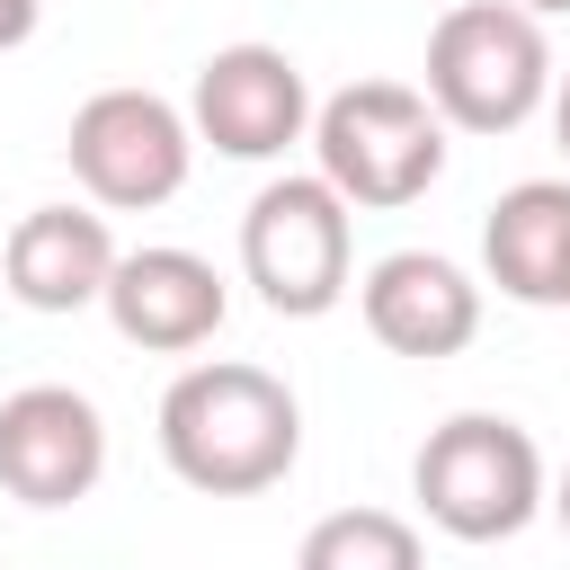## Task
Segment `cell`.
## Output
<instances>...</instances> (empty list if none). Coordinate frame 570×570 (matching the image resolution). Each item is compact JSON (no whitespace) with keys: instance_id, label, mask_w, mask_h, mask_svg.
<instances>
[{"instance_id":"6da1fadb","label":"cell","mask_w":570,"mask_h":570,"mask_svg":"<svg viewBox=\"0 0 570 570\" xmlns=\"http://www.w3.org/2000/svg\"><path fill=\"white\" fill-rule=\"evenodd\" d=\"M294 454H303V410L267 365L214 356L160 392V463L205 499H258L294 472Z\"/></svg>"},{"instance_id":"7a4b0ae2","label":"cell","mask_w":570,"mask_h":570,"mask_svg":"<svg viewBox=\"0 0 570 570\" xmlns=\"http://www.w3.org/2000/svg\"><path fill=\"white\" fill-rule=\"evenodd\" d=\"M552 45L543 18H525L517 0H454L428 36V107L454 134H517L543 98H552Z\"/></svg>"},{"instance_id":"3957f363","label":"cell","mask_w":570,"mask_h":570,"mask_svg":"<svg viewBox=\"0 0 570 570\" xmlns=\"http://www.w3.org/2000/svg\"><path fill=\"white\" fill-rule=\"evenodd\" d=\"M312 151H321V178L347 205L401 214L445 169V116L410 80H347L338 98L312 107Z\"/></svg>"},{"instance_id":"277c9868","label":"cell","mask_w":570,"mask_h":570,"mask_svg":"<svg viewBox=\"0 0 570 570\" xmlns=\"http://www.w3.org/2000/svg\"><path fill=\"white\" fill-rule=\"evenodd\" d=\"M410 490H419L428 525L454 534V543H508V534L534 525V508H552L534 436L499 410H454L445 428H428Z\"/></svg>"},{"instance_id":"5b68a950","label":"cell","mask_w":570,"mask_h":570,"mask_svg":"<svg viewBox=\"0 0 570 570\" xmlns=\"http://www.w3.org/2000/svg\"><path fill=\"white\" fill-rule=\"evenodd\" d=\"M347 196L312 169V178H267L240 214V276L258 285V303L276 321H321L347 294L356 267V232H347Z\"/></svg>"},{"instance_id":"8992f818","label":"cell","mask_w":570,"mask_h":570,"mask_svg":"<svg viewBox=\"0 0 570 570\" xmlns=\"http://www.w3.org/2000/svg\"><path fill=\"white\" fill-rule=\"evenodd\" d=\"M71 178L89 187V205L107 214H151L187 187V160H196V125L160 98V89H98L80 98L71 134Z\"/></svg>"},{"instance_id":"52a82bcc","label":"cell","mask_w":570,"mask_h":570,"mask_svg":"<svg viewBox=\"0 0 570 570\" xmlns=\"http://www.w3.org/2000/svg\"><path fill=\"white\" fill-rule=\"evenodd\" d=\"M187 125L223 160H276V151H294L312 134V89H303L285 45H223V53L196 62Z\"/></svg>"},{"instance_id":"ba28073f","label":"cell","mask_w":570,"mask_h":570,"mask_svg":"<svg viewBox=\"0 0 570 570\" xmlns=\"http://www.w3.org/2000/svg\"><path fill=\"white\" fill-rule=\"evenodd\" d=\"M107 472V419L71 383H27L0 401V490L27 508H71Z\"/></svg>"},{"instance_id":"9c48e42d","label":"cell","mask_w":570,"mask_h":570,"mask_svg":"<svg viewBox=\"0 0 570 570\" xmlns=\"http://www.w3.org/2000/svg\"><path fill=\"white\" fill-rule=\"evenodd\" d=\"M356 303H365V330L392 356H463L481 338V285L454 258H436V249L374 258L365 285H356Z\"/></svg>"},{"instance_id":"30bf717a","label":"cell","mask_w":570,"mask_h":570,"mask_svg":"<svg viewBox=\"0 0 570 570\" xmlns=\"http://www.w3.org/2000/svg\"><path fill=\"white\" fill-rule=\"evenodd\" d=\"M232 294L214 276V258L196 249H125L116 276H107V321L125 347H151V356H187L223 330Z\"/></svg>"},{"instance_id":"8fae6325","label":"cell","mask_w":570,"mask_h":570,"mask_svg":"<svg viewBox=\"0 0 570 570\" xmlns=\"http://www.w3.org/2000/svg\"><path fill=\"white\" fill-rule=\"evenodd\" d=\"M116 240H107V214L89 205H36L18 214L9 249H0V276L27 312H89L107 303V276H116Z\"/></svg>"},{"instance_id":"7c38bea8","label":"cell","mask_w":570,"mask_h":570,"mask_svg":"<svg viewBox=\"0 0 570 570\" xmlns=\"http://www.w3.org/2000/svg\"><path fill=\"white\" fill-rule=\"evenodd\" d=\"M481 267L508 303H570V178H525L481 223Z\"/></svg>"},{"instance_id":"4fadbf2b","label":"cell","mask_w":570,"mask_h":570,"mask_svg":"<svg viewBox=\"0 0 570 570\" xmlns=\"http://www.w3.org/2000/svg\"><path fill=\"white\" fill-rule=\"evenodd\" d=\"M294 570H428L419 552V525L392 517V508H338L303 534Z\"/></svg>"},{"instance_id":"5bb4252c","label":"cell","mask_w":570,"mask_h":570,"mask_svg":"<svg viewBox=\"0 0 570 570\" xmlns=\"http://www.w3.org/2000/svg\"><path fill=\"white\" fill-rule=\"evenodd\" d=\"M36 18H45V0H0V53H18L36 36Z\"/></svg>"},{"instance_id":"9a60e30c","label":"cell","mask_w":570,"mask_h":570,"mask_svg":"<svg viewBox=\"0 0 570 570\" xmlns=\"http://www.w3.org/2000/svg\"><path fill=\"white\" fill-rule=\"evenodd\" d=\"M552 134H561V151H570V71L552 80Z\"/></svg>"},{"instance_id":"2e32d148","label":"cell","mask_w":570,"mask_h":570,"mask_svg":"<svg viewBox=\"0 0 570 570\" xmlns=\"http://www.w3.org/2000/svg\"><path fill=\"white\" fill-rule=\"evenodd\" d=\"M552 517H561V534H570V463H561V481H552Z\"/></svg>"},{"instance_id":"e0dca14e","label":"cell","mask_w":570,"mask_h":570,"mask_svg":"<svg viewBox=\"0 0 570 570\" xmlns=\"http://www.w3.org/2000/svg\"><path fill=\"white\" fill-rule=\"evenodd\" d=\"M517 9H525V18H561L570 0H517Z\"/></svg>"}]
</instances>
